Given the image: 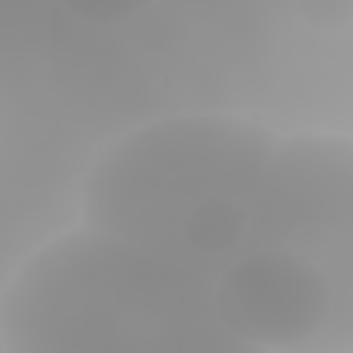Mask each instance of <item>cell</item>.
Returning a JSON list of instances; mask_svg holds the SVG:
<instances>
[{
    "instance_id": "1",
    "label": "cell",
    "mask_w": 353,
    "mask_h": 353,
    "mask_svg": "<svg viewBox=\"0 0 353 353\" xmlns=\"http://www.w3.org/2000/svg\"><path fill=\"white\" fill-rule=\"evenodd\" d=\"M0 325L8 353H262L223 317L215 279L88 226L25 262Z\"/></svg>"
},
{
    "instance_id": "2",
    "label": "cell",
    "mask_w": 353,
    "mask_h": 353,
    "mask_svg": "<svg viewBox=\"0 0 353 353\" xmlns=\"http://www.w3.org/2000/svg\"><path fill=\"white\" fill-rule=\"evenodd\" d=\"M276 141L232 119H174L113 146L85 185V226L210 279L248 245Z\"/></svg>"
}]
</instances>
